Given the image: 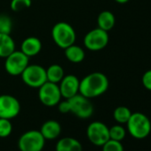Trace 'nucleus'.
<instances>
[{"instance_id": "1", "label": "nucleus", "mask_w": 151, "mask_h": 151, "mask_svg": "<svg viewBox=\"0 0 151 151\" xmlns=\"http://www.w3.org/2000/svg\"><path fill=\"white\" fill-rule=\"evenodd\" d=\"M109 86V82L106 75L101 72H93L80 80L79 93L88 99L96 98L105 93Z\"/></svg>"}, {"instance_id": "2", "label": "nucleus", "mask_w": 151, "mask_h": 151, "mask_svg": "<svg viewBox=\"0 0 151 151\" xmlns=\"http://www.w3.org/2000/svg\"><path fill=\"white\" fill-rule=\"evenodd\" d=\"M126 124L131 136L138 139L146 138L151 132V122L149 118L140 112L132 113Z\"/></svg>"}, {"instance_id": "3", "label": "nucleus", "mask_w": 151, "mask_h": 151, "mask_svg": "<svg viewBox=\"0 0 151 151\" xmlns=\"http://www.w3.org/2000/svg\"><path fill=\"white\" fill-rule=\"evenodd\" d=\"M52 37L57 46L65 49L74 45L77 38V34L74 28L68 22H57L52 29Z\"/></svg>"}, {"instance_id": "4", "label": "nucleus", "mask_w": 151, "mask_h": 151, "mask_svg": "<svg viewBox=\"0 0 151 151\" xmlns=\"http://www.w3.org/2000/svg\"><path fill=\"white\" fill-rule=\"evenodd\" d=\"M23 83L31 88H39L46 81V69L38 64H29L22 73Z\"/></svg>"}, {"instance_id": "5", "label": "nucleus", "mask_w": 151, "mask_h": 151, "mask_svg": "<svg viewBox=\"0 0 151 151\" xmlns=\"http://www.w3.org/2000/svg\"><path fill=\"white\" fill-rule=\"evenodd\" d=\"M45 144V139L40 131L30 130L24 132L18 140L20 151H42Z\"/></svg>"}, {"instance_id": "6", "label": "nucleus", "mask_w": 151, "mask_h": 151, "mask_svg": "<svg viewBox=\"0 0 151 151\" xmlns=\"http://www.w3.org/2000/svg\"><path fill=\"white\" fill-rule=\"evenodd\" d=\"M70 106V113L81 119H86L93 116L94 109L90 99L80 93L68 99Z\"/></svg>"}, {"instance_id": "7", "label": "nucleus", "mask_w": 151, "mask_h": 151, "mask_svg": "<svg viewBox=\"0 0 151 151\" xmlns=\"http://www.w3.org/2000/svg\"><path fill=\"white\" fill-rule=\"evenodd\" d=\"M109 41V32L96 28L86 33L84 37V45L89 51L97 52L104 49L108 45Z\"/></svg>"}, {"instance_id": "8", "label": "nucleus", "mask_w": 151, "mask_h": 151, "mask_svg": "<svg viewBox=\"0 0 151 151\" xmlns=\"http://www.w3.org/2000/svg\"><path fill=\"white\" fill-rule=\"evenodd\" d=\"M29 64V58L21 50H15L6 58L5 68L6 71L11 76H21Z\"/></svg>"}, {"instance_id": "9", "label": "nucleus", "mask_w": 151, "mask_h": 151, "mask_svg": "<svg viewBox=\"0 0 151 151\" xmlns=\"http://www.w3.org/2000/svg\"><path fill=\"white\" fill-rule=\"evenodd\" d=\"M38 98L41 103L46 107L57 106L62 98L58 84L46 81L38 88Z\"/></svg>"}, {"instance_id": "10", "label": "nucleus", "mask_w": 151, "mask_h": 151, "mask_svg": "<svg viewBox=\"0 0 151 151\" xmlns=\"http://www.w3.org/2000/svg\"><path fill=\"white\" fill-rule=\"evenodd\" d=\"M86 135L91 143L101 147L109 139V128L102 122L94 121L88 125Z\"/></svg>"}, {"instance_id": "11", "label": "nucleus", "mask_w": 151, "mask_h": 151, "mask_svg": "<svg viewBox=\"0 0 151 151\" xmlns=\"http://www.w3.org/2000/svg\"><path fill=\"white\" fill-rule=\"evenodd\" d=\"M21 111L19 101L9 94L0 95V118L13 119L16 117Z\"/></svg>"}, {"instance_id": "12", "label": "nucleus", "mask_w": 151, "mask_h": 151, "mask_svg": "<svg viewBox=\"0 0 151 151\" xmlns=\"http://www.w3.org/2000/svg\"><path fill=\"white\" fill-rule=\"evenodd\" d=\"M79 79L75 75H67L59 83V88L62 98L66 100L79 93Z\"/></svg>"}, {"instance_id": "13", "label": "nucleus", "mask_w": 151, "mask_h": 151, "mask_svg": "<svg viewBox=\"0 0 151 151\" xmlns=\"http://www.w3.org/2000/svg\"><path fill=\"white\" fill-rule=\"evenodd\" d=\"M41 50L42 43L40 39L36 37H26L21 45V51L29 58L37 55Z\"/></svg>"}, {"instance_id": "14", "label": "nucleus", "mask_w": 151, "mask_h": 151, "mask_svg": "<svg viewBox=\"0 0 151 151\" xmlns=\"http://www.w3.org/2000/svg\"><path fill=\"white\" fill-rule=\"evenodd\" d=\"M40 132L45 139H55L61 132V126L55 120H48L42 124Z\"/></svg>"}, {"instance_id": "15", "label": "nucleus", "mask_w": 151, "mask_h": 151, "mask_svg": "<svg viewBox=\"0 0 151 151\" xmlns=\"http://www.w3.org/2000/svg\"><path fill=\"white\" fill-rule=\"evenodd\" d=\"M55 151H83L81 143L75 138L65 137L58 140Z\"/></svg>"}, {"instance_id": "16", "label": "nucleus", "mask_w": 151, "mask_h": 151, "mask_svg": "<svg viewBox=\"0 0 151 151\" xmlns=\"http://www.w3.org/2000/svg\"><path fill=\"white\" fill-rule=\"evenodd\" d=\"M64 53L67 60L72 63H80L85 60L86 57L85 50L75 44L65 48Z\"/></svg>"}, {"instance_id": "17", "label": "nucleus", "mask_w": 151, "mask_h": 151, "mask_svg": "<svg viewBox=\"0 0 151 151\" xmlns=\"http://www.w3.org/2000/svg\"><path fill=\"white\" fill-rule=\"evenodd\" d=\"M15 51V42L10 34H0V58H6Z\"/></svg>"}, {"instance_id": "18", "label": "nucleus", "mask_w": 151, "mask_h": 151, "mask_svg": "<svg viewBox=\"0 0 151 151\" xmlns=\"http://www.w3.org/2000/svg\"><path fill=\"white\" fill-rule=\"evenodd\" d=\"M97 24L98 28L109 32L116 24L115 15L110 11H102L97 17Z\"/></svg>"}, {"instance_id": "19", "label": "nucleus", "mask_w": 151, "mask_h": 151, "mask_svg": "<svg viewBox=\"0 0 151 151\" xmlns=\"http://www.w3.org/2000/svg\"><path fill=\"white\" fill-rule=\"evenodd\" d=\"M64 69L60 65L52 64L46 68V78L48 82L59 84L64 78Z\"/></svg>"}, {"instance_id": "20", "label": "nucleus", "mask_w": 151, "mask_h": 151, "mask_svg": "<svg viewBox=\"0 0 151 151\" xmlns=\"http://www.w3.org/2000/svg\"><path fill=\"white\" fill-rule=\"evenodd\" d=\"M132 115V111L125 106H119L116 108L113 113L114 119L120 124H126Z\"/></svg>"}, {"instance_id": "21", "label": "nucleus", "mask_w": 151, "mask_h": 151, "mask_svg": "<svg viewBox=\"0 0 151 151\" xmlns=\"http://www.w3.org/2000/svg\"><path fill=\"white\" fill-rule=\"evenodd\" d=\"M125 135H126V131L120 124H116L109 128V139H110L122 141L124 139Z\"/></svg>"}, {"instance_id": "22", "label": "nucleus", "mask_w": 151, "mask_h": 151, "mask_svg": "<svg viewBox=\"0 0 151 151\" xmlns=\"http://www.w3.org/2000/svg\"><path fill=\"white\" fill-rule=\"evenodd\" d=\"M13 21L6 14H0V34H11Z\"/></svg>"}, {"instance_id": "23", "label": "nucleus", "mask_w": 151, "mask_h": 151, "mask_svg": "<svg viewBox=\"0 0 151 151\" xmlns=\"http://www.w3.org/2000/svg\"><path fill=\"white\" fill-rule=\"evenodd\" d=\"M13 131V125L9 119L0 118V138L8 137Z\"/></svg>"}, {"instance_id": "24", "label": "nucleus", "mask_w": 151, "mask_h": 151, "mask_svg": "<svg viewBox=\"0 0 151 151\" xmlns=\"http://www.w3.org/2000/svg\"><path fill=\"white\" fill-rule=\"evenodd\" d=\"M31 1L32 0H12L10 7L14 12H21L30 7Z\"/></svg>"}, {"instance_id": "25", "label": "nucleus", "mask_w": 151, "mask_h": 151, "mask_svg": "<svg viewBox=\"0 0 151 151\" xmlns=\"http://www.w3.org/2000/svg\"><path fill=\"white\" fill-rule=\"evenodd\" d=\"M101 147H102V151H124V147L121 141H117L110 139Z\"/></svg>"}, {"instance_id": "26", "label": "nucleus", "mask_w": 151, "mask_h": 151, "mask_svg": "<svg viewBox=\"0 0 151 151\" xmlns=\"http://www.w3.org/2000/svg\"><path fill=\"white\" fill-rule=\"evenodd\" d=\"M141 82H142L143 86H144L147 90L151 91V69L147 70V71L143 74Z\"/></svg>"}, {"instance_id": "27", "label": "nucleus", "mask_w": 151, "mask_h": 151, "mask_svg": "<svg viewBox=\"0 0 151 151\" xmlns=\"http://www.w3.org/2000/svg\"><path fill=\"white\" fill-rule=\"evenodd\" d=\"M57 106H58V109L60 113H62V114L70 113V106H69V102L68 100L65 99V101H60Z\"/></svg>"}, {"instance_id": "28", "label": "nucleus", "mask_w": 151, "mask_h": 151, "mask_svg": "<svg viewBox=\"0 0 151 151\" xmlns=\"http://www.w3.org/2000/svg\"><path fill=\"white\" fill-rule=\"evenodd\" d=\"M115 1L118 4H126L127 2H129V0H115Z\"/></svg>"}]
</instances>
